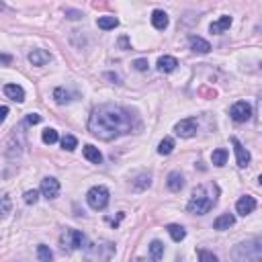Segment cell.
Segmentation results:
<instances>
[{
    "label": "cell",
    "instance_id": "cell-1",
    "mask_svg": "<svg viewBox=\"0 0 262 262\" xmlns=\"http://www.w3.org/2000/svg\"><path fill=\"white\" fill-rule=\"evenodd\" d=\"M140 129V119L129 109L119 105L96 107L88 119V131L103 142H113L121 135Z\"/></svg>",
    "mask_w": 262,
    "mask_h": 262
},
{
    "label": "cell",
    "instance_id": "cell-2",
    "mask_svg": "<svg viewBox=\"0 0 262 262\" xmlns=\"http://www.w3.org/2000/svg\"><path fill=\"white\" fill-rule=\"evenodd\" d=\"M215 203H217V187L215 185H203V187H197L192 190L187 209H188V213L205 215L213 209Z\"/></svg>",
    "mask_w": 262,
    "mask_h": 262
},
{
    "label": "cell",
    "instance_id": "cell-3",
    "mask_svg": "<svg viewBox=\"0 0 262 262\" xmlns=\"http://www.w3.org/2000/svg\"><path fill=\"white\" fill-rule=\"evenodd\" d=\"M233 258H238V260H260V258H262L260 240H252V242H246V244H238L236 252H233Z\"/></svg>",
    "mask_w": 262,
    "mask_h": 262
},
{
    "label": "cell",
    "instance_id": "cell-4",
    "mask_svg": "<svg viewBox=\"0 0 262 262\" xmlns=\"http://www.w3.org/2000/svg\"><path fill=\"white\" fill-rule=\"evenodd\" d=\"M86 203L90 205V209L94 211H103L109 205V188L107 187H92L86 192Z\"/></svg>",
    "mask_w": 262,
    "mask_h": 262
},
{
    "label": "cell",
    "instance_id": "cell-5",
    "mask_svg": "<svg viewBox=\"0 0 262 262\" xmlns=\"http://www.w3.org/2000/svg\"><path fill=\"white\" fill-rule=\"evenodd\" d=\"M60 244H62V248L66 250H80V248H84V246H88L86 244V236L82 231H78V229H66L64 233H62V238H60Z\"/></svg>",
    "mask_w": 262,
    "mask_h": 262
},
{
    "label": "cell",
    "instance_id": "cell-6",
    "mask_svg": "<svg viewBox=\"0 0 262 262\" xmlns=\"http://www.w3.org/2000/svg\"><path fill=\"white\" fill-rule=\"evenodd\" d=\"M229 117L236 123H246L248 119L252 117V107L248 105L246 101H240V103H236L229 109Z\"/></svg>",
    "mask_w": 262,
    "mask_h": 262
},
{
    "label": "cell",
    "instance_id": "cell-7",
    "mask_svg": "<svg viewBox=\"0 0 262 262\" xmlns=\"http://www.w3.org/2000/svg\"><path fill=\"white\" fill-rule=\"evenodd\" d=\"M41 195H43L45 199H56L60 195V183L56 181L53 176H45L43 181H41Z\"/></svg>",
    "mask_w": 262,
    "mask_h": 262
},
{
    "label": "cell",
    "instance_id": "cell-8",
    "mask_svg": "<svg viewBox=\"0 0 262 262\" xmlns=\"http://www.w3.org/2000/svg\"><path fill=\"white\" fill-rule=\"evenodd\" d=\"M231 146H233V151H236V160H238V166L240 168H246L250 164V151H248L238 137H231Z\"/></svg>",
    "mask_w": 262,
    "mask_h": 262
},
{
    "label": "cell",
    "instance_id": "cell-9",
    "mask_svg": "<svg viewBox=\"0 0 262 262\" xmlns=\"http://www.w3.org/2000/svg\"><path fill=\"white\" fill-rule=\"evenodd\" d=\"M174 131L178 137H192L197 133V121L195 119H183L181 123H176Z\"/></svg>",
    "mask_w": 262,
    "mask_h": 262
},
{
    "label": "cell",
    "instance_id": "cell-10",
    "mask_svg": "<svg viewBox=\"0 0 262 262\" xmlns=\"http://www.w3.org/2000/svg\"><path fill=\"white\" fill-rule=\"evenodd\" d=\"M256 199L254 197H250V195H244V197H240L238 199V203H236V211H238V215H242V217H246V215H250L254 209H256Z\"/></svg>",
    "mask_w": 262,
    "mask_h": 262
},
{
    "label": "cell",
    "instance_id": "cell-11",
    "mask_svg": "<svg viewBox=\"0 0 262 262\" xmlns=\"http://www.w3.org/2000/svg\"><path fill=\"white\" fill-rule=\"evenodd\" d=\"M29 62H31L33 66H45V64L51 62V53L45 51V49H33V51L29 53Z\"/></svg>",
    "mask_w": 262,
    "mask_h": 262
},
{
    "label": "cell",
    "instance_id": "cell-12",
    "mask_svg": "<svg viewBox=\"0 0 262 262\" xmlns=\"http://www.w3.org/2000/svg\"><path fill=\"white\" fill-rule=\"evenodd\" d=\"M231 27V17L229 15H224V17H219L215 23H211V27H209V31L213 33V35H219V33H224V31H227Z\"/></svg>",
    "mask_w": 262,
    "mask_h": 262
},
{
    "label": "cell",
    "instance_id": "cell-13",
    "mask_svg": "<svg viewBox=\"0 0 262 262\" xmlns=\"http://www.w3.org/2000/svg\"><path fill=\"white\" fill-rule=\"evenodd\" d=\"M176 66H178V60L172 58V56H164V58L158 60V70L164 72V74L174 72V70H176Z\"/></svg>",
    "mask_w": 262,
    "mask_h": 262
},
{
    "label": "cell",
    "instance_id": "cell-14",
    "mask_svg": "<svg viewBox=\"0 0 262 262\" xmlns=\"http://www.w3.org/2000/svg\"><path fill=\"white\" fill-rule=\"evenodd\" d=\"M166 185H168V188H170L172 192L183 190V187H185V176H183L181 172H170V174H168Z\"/></svg>",
    "mask_w": 262,
    "mask_h": 262
},
{
    "label": "cell",
    "instance_id": "cell-15",
    "mask_svg": "<svg viewBox=\"0 0 262 262\" xmlns=\"http://www.w3.org/2000/svg\"><path fill=\"white\" fill-rule=\"evenodd\" d=\"M190 49L195 51V53H209L211 45H209V41H205L203 37H195V35H192L190 37Z\"/></svg>",
    "mask_w": 262,
    "mask_h": 262
},
{
    "label": "cell",
    "instance_id": "cell-16",
    "mask_svg": "<svg viewBox=\"0 0 262 262\" xmlns=\"http://www.w3.org/2000/svg\"><path fill=\"white\" fill-rule=\"evenodd\" d=\"M151 25H154L158 31H164L168 27V15L164 10H154L151 12Z\"/></svg>",
    "mask_w": 262,
    "mask_h": 262
},
{
    "label": "cell",
    "instance_id": "cell-17",
    "mask_svg": "<svg viewBox=\"0 0 262 262\" xmlns=\"http://www.w3.org/2000/svg\"><path fill=\"white\" fill-rule=\"evenodd\" d=\"M4 94L8 96V99L17 101V103H23L25 101V90L19 84H6L4 86Z\"/></svg>",
    "mask_w": 262,
    "mask_h": 262
},
{
    "label": "cell",
    "instance_id": "cell-18",
    "mask_svg": "<svg viewBox=\"0 0 262 262\" xmlns=\"http://www.w3.org/2000/svg\"><path fill=\"white\" fill-rule=\"evenodd\" d=\"M233 224H236V217H233L231 213H224L213 222V227L215 229H229Z\"/></svg>",
    "mask_w": 262,
    "mask_h": 262
},
{
    "label": "cell",
    "instance_id": "cell-19",
    "mask_svg": "<svg viewBox=\"0 0 262 262\" xmlns=\"http://www.w3.org/2000/svg\"><path fill=\"white\" fill-rule=\"evenodd\" d=\"M84 158L92 164H103V154L99 151V148H94V146H84Z\"/></svg>",
    "mask_w": 262,
    "mask_h": 262
},
{
    "label": "cell",
    "instance_id": "cell-20",
    "mask_svg": "<svg viewBox=\"0 0 262 262\" xmlns=\"http://www.w3.org/2000/svg\"><path fill=\"white\" fill-rule=\"evenodd\" d=\"M72 92H68L66 88H56L53 90V99H56V103L58 105H68V103H72L74 99H72Z\"/></svg>",
    "mask_w": 262,
    "mask_h": 262
},
{
    "label": "cell",
    "instance_id": "cell-21",
    "mask_svg": "<svg viewBox=\"0 0 262 262\" xmlns=\"http://www.w3.org/2000/svg\"><path fill=\"white\" fill-rule=\"evenodd\" d=\"M211 162L215 164V166H225L227 164V150H224V148H219V150H215L213 154H211Z\"/></svg>",
    "mask_w": 262,
    "mask_h": 262
},
{
    "label": "cell",
    "instance_id": "cell-22",
    "mask_svg": "<svg viewBox=\"0 0 262 262\" xmlns=\"http://www.w3.org/2000/svg\"><path fill=\"white\" fill-rule=\"evenodd\" d=\"M168 233H170V238H172L174 242H183V240L187 238L185 227H183V225H176V224L168 225Z\"/></svg>",
    "mask_w": 262,
    "mask_h": 262
},
{
    "label": "cell",
    "instance_id": "cell-23",
    "mask_svg": "<svg viewBox=\"0 0 262 262\" xmlns=\"http://www.w3.org/2000/svg\"><path fill=\"white\" fill-rule=\"evenodd\" d=\"M172 150H174V140L172 137H164V140L160 142V146H158V154L168 156V154H172Z\"/></svg>",
    "mask_w": 262,
    "mask_h": 262
},
{
    "label": "cell",
    "instance_id": "cell-24",
    "mask_svg": "<svg viewBox=\"0 0 262 262\" xmlns=\"http://www.w3.org/2000/svg\"><path fill=\"white\" fill-rule=\"evenodd\" d=\"M96 25H99L101 29L109 31V29H115V27L119 25V19H117V17H99V21H96Z\"/></svg>",
    "mask_w": 262,
    "mask_h": 262
},
{
    "label": "cell",
    "instance_id": "cell-25",
    "mask_svg": "<svg viewBox=\"0 0 262 262\" xmlns=\"http://www.w3.org/2000/svg\"><path fill=\"white\" fill-rule=\"evenodd\" d=\"M150 256L154 258V260H160V258L164 256V244L158 242V240L151 242V244H150Z\"/></svg>",
    "mask_w": 262,
    "mask_h": 262
},
{
    "label": "cell",
    "instance_id": "cell-26",
    "mask_svg": "<svg viewBox=\"0 0 262 262\" xmlns=\"http://www.w3.org/2000/svg\"><path fill=\"white\" fill-rule=\"evenodd\" d=\"M10 207H12L10 197L8 195H0V219H4L10 213Z\"/></svg>",
    "mask_w": 262,
    "mask_h": 262
},
{
    "label": "cell",
    "instance_id": "cell-27",
    "mask_svg": "<svg viewBox=\"0 0 262 262\" xmlns=\"http://www.w3.org/2000/svg\"><path fill=\"white\" fill-rule=\"evenodd\" d=\"M37 256H39L41 262H49V260L53 258V252L49 250L45 244H39V246H37Z\"/></svg>",
    "mask_w": 262,
    "mask_h": 262
},
{
    "label": "cell",
    "instance_id": "cell-28",
    "mask_svg": "<svg viewBox=\"0 0 262 262\" xmlns=\"http://www.w3.org/2000/svg\"><path fill=\"white\" fill-rule=\"evenodd\" d=\"M62 148L68 150V151H74L78 148V140H76L74 135H64L62 137Z\"/></svg>",
    "mask_w": 262,
    "mask_h": 262
},
{
    "label": "cell",
    "instance_id": "cell-29",
    "mask_svg": "<svg viewBox=\"0 0 262 262\" xmlns=\"http://www.w3.org/2000/svg\"><path fill=\"white\" fill-rule=\"evenodd\" d=\"M41 140H43V144L51 146V144H56L60 137H58V131H56V129H49V127H47V129L43 131V135H41Z\"/></svg>",
    "mask_w": 262,
    "mask_h": 262
},
{
    "label": "cell",
    "instance_id": "cell-30",
    "mask_svg": "<svg viewBox=\"0 0 262 262\" xmlns=\"http://www.w3.org/2000/svg\"><path fill=\"white\" fill-rule=\"evenodd\" d=\"M23 199H25V203H27V205H35V203H37V199H39V190H27Z\"/></svg>",
    "mask_w": 262,
    "mask_h": 262
},
{
    "label": "cell",
    "instance_id": "cell-31",
    "mask_svg": "<svg viewBox=\"0 0 262 262\" xmlns=\"http://www.w3.org/2000/svg\"><path fill=\"white\" fill-rule=\"evenodd\" d=\"M197 256H199V260H203V262H217V256H215L213 252H207V250H199Z\"/></svg>",
    "mask_w": 262,
    "mask_h": 262
},
{
    "label": "cell",
    "instance_id": "cell-32",
    "mask_svg": "<svg viewBox=\"0 0 262 262\" xmlns=\"http://www.w3.org/2000/svg\"><path fill=\"white\" fill-rule=\"evenodd\" d=\"M140 183H135V188H146V187H150V183H151V178L150 176H146V174H142L140 178H137Z\"/></svg>",
    "mask_w": 262,
    "mask_h": 262
},
{
    "label": "cell",
    "instance_id": "cell-33",
    "mask_svg": "<svg viewBox=\"0 0 262 262\" xmlns=\"http://www.w3.org/2000/svg\"><path fill=\"white\" fill-rule=\"evenodd\" d=\"M66 17H68V19H72V21H78V19H82V12H80V10L68 8V10H66Z\"/></svg>",
    "mask_w": 262,
    "mask_h": 262
},
{
    "label": "cell",
    "instance_id": "cell-34",
    "mask_svg": "<svg viewBox=\"0 0 262 262\" xmlns=\"http://www.w3.org/2000/svg\"><path fill=\"white\" fill-rule=\"evenodd\" d=\"M133 66H135V70H140V72H144V70H148V60H135L133 62Z\"/></svg>",
    "mask_w": 262,
    "mask_h": 262
},
{
    "label": "cell",
    "instance_id": "cell-35",
    "mask_svg": "<svg viewBox=\"0 0 262 262\" xmlns=\"http://www.w3.org/2000/svg\"><path fill=\"white\" fill-rule=\"evenodd\" d=\"M39 121H41V117L37 113H29V115H27V123H29V125H37Z\"/></svg>",
    "mask_w": 262,
    "mask_h": 262
},
{
    "label": "cell",
    "instance_id": "cell-36",
    "mask_svg": "<svg viewBox=\"0 0 262 262\" xmlns=\"http://www.w3.org/2000/svg\"><path fill=\"white\" fill-rule=\"evenodd\" d=\"M6 115H8V107H4V105H0V123H2V121L6 119Z\"/></svg>",
    "mask_w": 262,
    "mask_h": 262
},
{
    "label": "cell",
    "instance_id": "cell-37",
    "mask_svg": "<svg viewBox=\"0 0 262 262\" xmlns=\"http://www.w3.org/2000/svg\"><path fill=\"white\" fill-rule=\"evenodd\" d=\"M10 62H12L10 56H6V53H0V64H10Z\"/></svg>",
    "mask_w": 262,
    "mask_h": 262
}]
</instances>
